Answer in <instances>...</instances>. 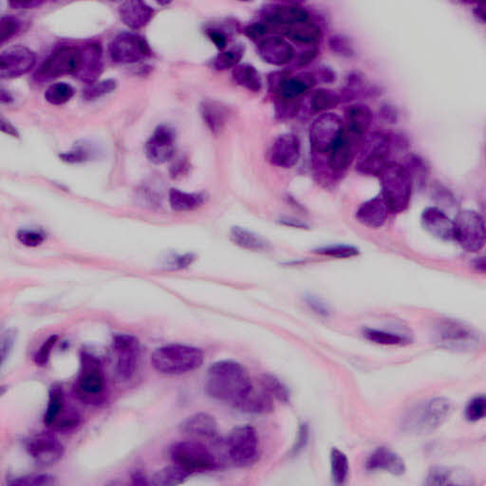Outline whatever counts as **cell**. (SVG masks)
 <instances>
[{"instance_id":"obj_1","label":"cell","mask_w":486,"mask_h":486,"mask_svg":"<svg viewBox=\"0 0 486 486\" xmlns=\"http://www.w3.org/2000/svg\"><path fill=\"white\" fill-rule=\"evenodd\" d=\"M205 390L216 401L245 412H267L273 408L270 394L262 386L257 390L248 371L236 361L212 364L208 369Z\"/></svg>"},{"instance_id":"obj_2","label":"cell","mask_w":486,"mask_h":486,"mask_svg":"<svg viewBox=\"0 0 486 486\" xmlns=\"http://www.w3.org/2000/svg\"><path fill=\"white\" fill-rule=\"evenodd\" d=\"M204 352L195 347L170 344L161 347L151 355L155 371L165 376H182L201 368Z\"/></svg>"},{"instance_id":"obj_3","label":"cell","mask_w":486,"mask_h":486,"mask_svg":"<svg viewBox=\"0 0 486 486\" xmlns=\"http://www.w3.org/2000/svg\"><path fill=\"white\" fill-rule=\"evenodd\" d=\"M382 193L388 209L393 213H401L410 205L412 194L413 180L407 168L391 162L378 175Z\"/></svg>"},{"instance_id":"obj_4","label":"cell","mask_w":486,"mask_h":486,"mask_svg":"<svg viewBox=\"0 0 486 486\" xmlns=\"http://www.w3.org/2000/svg\"><path fill=\"white\" fill-rule=\"evenodd\" d=\"M170 457L173 465L188 476L218 468V461L211 449L202 441L190 439L174 444L170 449Z\"/></svg>"},{"instance_id":"obj_5","label":"cell","mask_w":486,"mask_h":486,"mask_svg":"<svg viewBox=\"0 0 486 486\" xmlns=\"http://www.w3.org/2000/svg\"><path fill=\"white\" fill-rule=\"evenodd\" d=\"M81 365L74 385V395L85 404H100L104 397L105 376L101 361L96 355L84 352Z\"/></svg>"},{"instance_id":"obj_6","label":"cell","mask_w":486,"mask_h":486,"mask_svg":"<svg viewBox=\"0 0 486 486\" xmlns=\"http://www.w3.org/2000/svg\"><path fill=\"white\" fill-rule=\"evenodd\" d=\"M393 141L384 133L374 132L365 139L358 154L357 169L360 173L378 176L391 163Z\"/></svg>"},{"instance_id":"obj_7","label":"cell","mask_w":486,"mask_h":486,"mask_svg":"<svg viewBox=\"0 0 486 486\" xmlns=\"http://www.w3.org/2000/svg\"><path fill=\"white\" fill-rule=\"evenodd\" d=\"M82 62L81 48L64 45L54 52L36 71L35 79L38 82L50 81L65 76H76Z\"/></svg>"},{"instance_id":"obj_8","label":"cell","mask_w":486,"mask_h":486,"mask_svg":"<svg viewBox=\"0 0 486 486\" xmlns=\"http://www.w3.org/2000/svg\"><path fill=\"white\" fill-rule=\"evenodd\" d=\"M439 345L453 351H472L480 346V335L471 327L454 319H443L435 326Z\"/></svg>"},{"instance_id":"obj_9","label":"cell","mask_w":486,"mask_h":486,"mask_svg":"<svg viewBox=\"0 0 486 486\" xmlns=\"http://www.w3.org/2000/svg\"><path fill=\"white\" fill-rule=\"evenodd\" d=\"M454 222V240L463 250L477 253L485 247V219L477 211L466 209L458 214Z\"/></svg>"},{"instance_id":"obj_10","label":"cell","mask_w":486,"mask_h":486,"mask_svg":"<svg viewBox=\"0 0 486 486\" xmlns=\"http://www.w3.org/2000/svg\"><path fill=\"white\" fill-rule=\"evenodd\" d=\"M451 412L449 400L441 397L430 399L413 410L407 416L405 427L416 432H432L444 423Z\"/></svg>"},{"instance_id":"obj_11","label":"cell","mask_w":486,"mask_h":486,"mask_svg":"<svg viewBox=\"0 0 486 486\" xmlns=\"http://www.w3.org/2000/svg\"><path fill=\"white\" fill-rule=\"evenodd\" d=\"M226 451L235 465L247 466L254 463L260 451V441L254 427L249 424L235 427L227 439Z\"/></svg>"},{"instance_id":"obj_12","label":"cell","mask_w":486,"mask_h":486,"mask_svg":"<svg viewBox=\"0 0 486 486\" xmlns=\"http://www.w3.org/2000/svg\"><path fill=\"white\" fill-rule=\"evenodd\" d=\"M345 132L340 116L332 112L322 113L310 127V141L313 149L320 154L332 151Z\"/></svg>"},{"instance_id":"obj_13","label":"cell","mask_w":486,"mask_h":486,"mask_svg":"<svg viewBox=\"0 0 486 486\" xmlns=\"http://www.w3.org/2000/svg\"><path fill=\"white\" fill-rule=\"evenodd\" d=\"M26 451L38 465L51 466L62 459L65 449L54 432L35 433L26 441Z\"/></svg>"},{"instance_id":"obj_14","label":"cell","mask_w":486,"mask_h":486,"mask_svg":"<svg viewBox=\"0 0 486 486\" xmlns=\"http://www.w3.org/2000/svg\"><path fill=\"white\" fill-rule=\"evenodd\" d=\"M110 54L113 62L132 64L151 57V49L141 35L122 33L110 43Z\"/></svg>"},{"instance_id":"obj_15","label":"cell","mask_w":486,"mask_h":486,"mask_svg":"<svg viewBox=\"0 0 486 486\" xmlns=\"http://www.w3.org/2000/svg\"><path fill=\"white\" fill-rule=\"evenodd\" d=\"M113 352L116 357V371L121 379L127 381L135 376L141 355L140 342L135 336L117 335L113 337Z\"/></svg>"},{"instance_id":"obj_16","label":"cell","mask_w":486,"mask_h":486,"mask_svg":"<svg viewBox=\"0 0 486 486\" xmlns=\"http://www.w3.org/2000/svg\"><path fill=\"white\" fill-rule=\"evenodd\" d=\"M35 52L24 46H13L0 55V76L11 79L24 76L35 65Z\"/></svg>"},{"instance_id":"obj_17","label":"cell","mask_w":486,"mask_h":486,"mask_svg":"<svg viewBox=\"0 0 486 486\" xmlns=\"http://www.w3.org/2000/svg\"><path fill=\"white\" fill-rule=\"evenodd\" d=\"M176 151V132L168 125H161L146 144V156L152 163L162 165L173 158Z\"/></svg>"},{"instance_id":"obj_18","label":"cell","mask_w":486,"mask_h":486,"mask_svg":"<svg viewBox=\"0 0 486 486\" xmlns=\"http://www.w3.org/2000/svg\"><path fill=\"white\" fill-rule=\"evenodd\" d=\"M301 144L294 133H284L272 144L268 152L269 162L277 168H291L301 158Z\"/></svg>"},{"instance_id":"obj_19","label":"cell","mask_w":486,"mask_h":486,"mask_svg":"<svg viewBox=\"0 0 486 486\" xmlns=\"http://www.w3.org/2000/svg\"><path fill=\"white\" fill-rule=\"evenodd\" d=\"M180 432L190 439L202 441V443H216L218 437V424L215 419L207 413H196L186 418L180 424Z\"/></svg>"},{"instance_id":"obj_20","label":"cell","mask_w":486,"mask_h":486,"mask_svg":"<svg viewBox=\"0 0 486 486\" xmlns=\"http://www.w3.org/2000/svg\"><path fill=\"white\" fill-rule=\"evenodd\" d=\"M310 21V13L296 4H279L272 8L265 16V24L270 30L286 29L294 25Z\"/></svg>"},{"instance_id":"obj_21","label":"cell","mask_w":486,"mask_h":486,"mask_svg":"<svg viewBox=\"0 0 486 486\" xmlns=\"http://www.w3.org/2000/svg\"><path fill=\"white\" fill-rule=\"evenodd\" d=\"M258 54L265 62L273 66H284L294 57L293 46L280 36H269L258 44Z\"/></svg>"},{"instance_id":"obj_22","label":"cell","mask_w":486,"mask_h":486,"mask_svg":"<svg viewBox=\"0 0 486 486\" xmlns=\"http://www.w3.org/2000/svg\"><path fill=\"white\" fill-rule=\"evenodd\" d=\"M422 224L429 234L440 240H454V222L437 207H427L422 213Z\"/></svg>"},{"instance_id":"obj_23","label":"cell","mask_w":486,"mask_h":486,"mask_svg":"<svg viewBox=\"0 0 486 486\" xmlns=\"http://www.w3.org/2000/svg\"><path fill=\"white\" fill-rule=\"evenodd\" d=\"M390 212L384 198L380 194L360 205L357 211V219L363 226L376 229L384 226Z\"/></svg>"},{"instance_id":"obj_24","label":"cell","mask_w":486,"mask_h":486,"mask_svg":"<svg viewBox=\"0 0 486 486\" xmlns=\"http://www.w3.org/2000/svg\"><path fill=\"white\" fill-rule=\"evenodd\" d=\"M369 471H385L401 476L405 472L404 460L387 447H378L369 455L366 463Z\"/></svg>"},{"instance_id":"obj_25","label":"cell","mask_w":486,"mask_h":486,"mask_svg":"<svg viewBox=\"0 0 486 486\" xmlns=\"http://www.w3.org/2000/svg\"><path fill=\"white\" fill-rule=\"evenodd\" d=\"M154 8L144 1L130 0L119 7L121 21L130 29L139 30L146 27L154 16Z\"/></svg>"},{"instance_id":"obj_26","label":"cell","mask_w":486,"mask_h":486,"mask_svg":"<svg viewBox=\"0 0 486 486\" xmlns=\"http://www.w3.org/2000/svg\"><path fill=\"white\" fill-rule=\"evenodd\" d=\"M82 62L76 76L81 81L91 84L103 71L101 47L97 43H86L81 47Z\"/></svg>"},{"instance_id":"obj_27","label":"cell","mask_w":486,"mask_h":486,"mask_svg":"<svg viewBox=\"0 0 486 486\" xmlns=\"http://www.w3.org/2000/svg\"><path fill=\"white\" fill-rule=\"evenodd\" d=\"M360 138L344 132L342 137L330 151L329 165L333 171L346 170L354 161L355 146Z\"/></svg>"},{"instance_id":"obj_28","label":"cell","mask_w":486,"mask_h":486,"mask_svg":"<svg viewBox=\"0 0 486 486\" xmlns=\"http://www.w3.org/2000/svg\"><path fill=\"white\" fill-rule=\"evenodd\" d=\"M372 121V113L368 105L355 103L346 110V126L349 134L361 138L369 129Z\"/></svg>"},{"instance_id":"obj_29","label":"cell","mask_w":486,"mask_h":486,"mask_svg":"<svg viewBox=\"0 0 486 486\" xmlns=\"http://www.w3.org/2000/svg\"><path fill=\"white\" fill-rule=\"evenodd\" d=\"M199 111L202 120L214 134L224 129L228 117V110L221 103L207 100L202 103Z\"/></svg>"},{"instance_id":"obj_30","label":"cell","mask_w":486,"mask_h":486,"mask_svg":"<svg viewBox=\"0 0 486 486\" xmlns=\"http://www.w3.org/2000/svg\"><path fill=\"white\" fill-rule=\"evenodd\" d=\"M283 33L289 40L303 45H315L322 37L320 27L311 21L294 25Z\"/></svg>"},{"instance_id":"obj_31","label":"cell","mask_w":486,"mask_h":486,"mask_svg":"<svg viewBox=\"0 0 486 486\" xmlns=\"http://www.w3.org/2000/svg\"><path fill=\"white\" fill-rule=\"evenodd\" d=\"M234 81L241 88L253 93H260L262 88V79L254 66L240 63L232 71Z\"/></svg>"},{"instance_id":"obj_32","label":"cell","mask_w":486,"mask_h":486,"mask_svg":"<svg viewBox=\"0 0 486 486\" xmlns=\"http://www.w3.org/2000/svg\"><path fill=\"white\" fill-rule=\"evenodd\" d=\"M470 477L463 471L446 468H434L427 475V485H470Z\"/></svg>"},{"instance_id":"obj_33","label":"cell","mask_w":486,"mask_h":486,"mask_svg":"<svg viewBox=\"0 0 486 486\" xmlns=\"http://www.w3.org/2000/svg\"><path fill=\"white\" fill-rule=\"evenodd\" d=\"M204 197L202 194L183 192L179 190H171L169 192V204L172 209L178 212H186L196 209L204 204Z\"/></svg>"},{"instance_id":"obj_34","label":"cell","mask_w":486,"mask_h":486,"mask_svg":"<svg viewBox=\"0 0 486 486\" xmlns=\"http://www.w3.org/2000/svg\"><path fill=\"white\" fill-rule=\"evenodd\" d=\"M231 238L235 244L250 251H262L268 247V243L265 238L241 227L236 226L232 228Z\"/></svg>"},{"instance_id":"obj_35","label":"cell","mask_w":486,"mask_h":486,"mask_svg":"<svg viewBox=\"0 0 486 486\" xmlns=\"http://www.w3.org/2000/svg\"><path fill=\"white\" fill-rule=\"evenodd\" d=\"M65 408L62 388L58 385L52 386L49 391L48 407L43 418L44 424L49 429Z\"/></svg>"},{"instance_id":"obj_36","label":"cell","mask_w":486,"mask_h":486,"mask_svg":"<svg viewBox=\"0 0 486 486\" xmlns=\"http://www.w3.org/2000/svg\"><path fill=\"white\" fill-rule=\"evenodd\" d=\"M244 54V47L241 44L233 46L229 50L219 52L213 60V66L218 71L234 69L240 64Z\"/></svg>"},{"instance_id":"obj_37","label":"cell","mask_w":486,"mask_h":486,"mask_svg":"<svg viewBox=\"0 0 486 486\" xmlns=\"http://www.w3.org/2000/svg\"><path fill=\"white\" fill-rule=\"evenodd\" d=\"M330 470L333 482L336 485L345 483L349 476V460L346 454L340 449H332L330 452Z\"/></svg>"},{"instance_id":"obj_38","label":"cell","mask_w":486,"mask_h":486,"mask_svg":"<svg viewBox=\"0 0 486 486\" xmlns=\"http://www.w3.org/2000/svg\"><path fill=\"white\" fill-rule=\"evenodd\" d=\"M341 102V96L332 90L316 91L312 97V108L316 112H324L337 107Z\"/></svg>"},{"instance_id":"obj_39","label":"cell","mask_w":486,"mask_h":486,"mask_svg":"<svg viewBox=\"0 0 486 486\" xmlns=\"http://www.w3.org/2000/svg\"><path fill=\"white\" fill-rule=\"evenodd\" d=\"M59 485L57 478L51 474H28L13 478L7 485L9 486H57Z\"/></svg>"},{"instance_id":"obj_40","label":"cell","mask_w":486,"mask_h":486,"mask_svg":"<svg viewBox=\"0 0 486 486\" xmlns=\"http://www.w3.org/2000/svg\"><path fill=\"white\" fill-rule=\"evenodd\" d=\"M80 424H81V416L79 413L74 410H71V408L68 410L66 407L49 429L54 432L69 433L76 429Z\"/></svg>"},{"instance_id":"obj_41","label":"cell","mask_w":486,"mask_h":486,"mask_svg":"<svg viewBox=\"0 0 486 486\" xmlns=\"http://www.w3.org/2000/svg\"><path fill=\"white\" fill-rule=\"evenodd\" d=\"M187 477L188 475L185 473L182 469L173 465L163 468L155 474L154 477L152 478L151 483L154 485L160 486L177 485L185 482Z\"/></svg>"},{"instance_id":"obj_42","label":"cell","mask_w":486,"mask_h":486,"mask_svg":"<svg viewBox=\"0 0 486 486\" xmlns=\"http://www.w3.org/2000/svg\"><path fill=\"white\" fill-rule=\"evenodd\" d=\"M74 90L66 83H57L48 88L45 93V99L50 104L61 105L66 104L74 96Z\"/></svg>"},{"instance_id":"obj_43","label":"cell","mask_w":486,"mask_h":486,"mask_svg":"<svg viewBox=\"0 0 486 486\" xmlns=\"http://www.w3.org/2000/svg\"><path fill=\"white\" fill-rule=\"evenodd\" d=\"M364 336L371 342L381 344V345H403L407 341L397 333L376 329H366L364 330Z\"/></svg>"},{"instance_id":"obj_44","label":"cell","mask_w":486,"mask_h":486,"mask_svg":"<svg viewBox=\"0 0 486 486\" xmlns=\"http://www.w3.org/2000/svg\"><path fill=\"white\" fill-rule=\"evenodd\" d=\"M116 87H117V82L113 79L91 83L83 91V97H84L86 101H93V100L101 98V97L112 93Z\"/></svg>"},{"instance_id":"obj_45","label":"cell","mask_w":486,"mask_h":486,"mask_svg":"<svg viewBox=\"0 0 486 486\" xmlns=\"http://www.w3.org/2000/svg\"><path fill=\"white\" fill-rule=\"evenodd\" d=\"M369 93L368 83L363 74L354 71L347 76L345 93L348 97L359 96L360 94Z\"/></svg>"},{"instance_id":"obj_46","label":"cell","mask_w":486,"mask_h":486,"mask_svg":"<svg viewBox=\"0 0 486 486\" xmlns=\"http://www.w3.org/2000/svg\"><path fill=\"white\" fill-rule=\"evenodd\" d=\"M22 29V21L13 16H4L0 19V44L9 41Z\"/></svg>"},{"instance_id":"obj_47","label":"cell","mask_w":486,"mask_h":486,"mask_svg":"<svg viewBox=\"0 0 486 486\" xmlns=\"http://www.w3.org/2000/svg\"><path fill=\"white\" fill-rule=\"evenodd\" d=\"M261 386L271 397H276L279 401L287 402L289 400V391L282 382L272 376H265L261 379Z\"/></svg>"},{"instance_id":"obj_48","label":"cell","mask_w":486,"mask_h":486,"mask_svg":"<svg viewBox=\"0 0 486 486\" xmlns=\"http://www.w3.org/2000/svg\"><path fill=\"white\" fill-rule=\"evenodd\" d=\"M315 253L326 257L349 258L359 254V250L351 245H330L316 249Z\"/></svg>"},{"instance_id":"obj_49","label":"cell","mask_w":486,"mask_h":486,"mask_svg":"<svg viewBox=\"0 0 486 486\" xmlns=\"http://www.w3.org/2000/svg\"><path fill=\"white\" fill-rule=\"evenodd\" d=\"M486 401L485 395L474 397L465 407V418L469 422H478L485 417Z\"/></svg>"},{"instance_id":"obj_50","label":"cell","mask_w":486,"mask_h":486,"mask_svg":"<svg viewBox=\"0 0 486 486\" xmlns=\"http://www.w3.org/2000/svg\"><path fill=\"white\" fill-rule=\"evenodd\" d=\"M330 50L335 54H340L341 57H352L354 54V46L351 40L345 35H336L332 36L329 41Z\"/></svg>"},{"instance_id":"obj_51","label":"cell","mask_w":486,"mask_h":486,"mask_svg":"<svg viewBox=\"0 0 486 486\" xmlns=\"http://www.w3.org/2000/svg\"><path fill=\"white\" fill-rule=\"evenodd\" d=\"M277 99L276 110L280 119H290L297 115L301 108L299 99Z\"/></svg>"},{"instance_id":"obj_52","label":"cell","mask_w":486,"mask_h":486,"mask_svg":"<svg viewBox=\"0 0 486 486\" xmlns=\"http://www.w3.org/2000/svg\"><path fill=\"white\" fill-rule=\"evenodd\" d=\"M57 341V336L52 335L45 343L41 346V348L36 352L33 361H35L36 366H44L48 363L52 348H54L55 343Z\"/></svg>"},{"instance_id":"obj_53","label":"cell","mask_w":486,"mask_h":486,"mask_svg":"<svg viewBox=\"0 0 486 486\" xmlns=\"http://www.w3.org/2000/svg\"><path fill=\"white\" fill-rule=\"evenodd\" d=\"M16 332L13 330H5L1 336V363L4 365L13 351L16 342Z\"/></svg>"},{"instance_id":"obj_54","label":"cell","mask_w":486,"mask_h":486,"mask_svg":"<svg viewBox=\"0 0 486 486\" xmlns=\"http://www.w3.org/2000/svg\"><path fill=\"white\" fill-rule=\"evenodd\" d=\"M18 238L22 244L29 247L40 245L44 241V235L33 230H21L18 232Z\"/></svg>"},{"instance_id":"obj_55","label":"cell","mask_w":486,"mask_h":486,"mask_svg":"<svg viewBox=\"0 0 486 486\" xmlns=\"http://www.w3.org/2000/svg\"><path fill=\"white\" fill-rule=\"evenodd\" d=\"M268 27L265 23L253 24L246 29V35L250 40L260 41L268 33Z\"/></svg>"},{"instance_id":"obj_56","label":"cell","mask_w":486,"mask_h":486,"mask_svg":"<svg viewBox=\"0 0 486 486\" xmlns=\"http://www.w3.org/2000/svg\"><path fill=\"white\" fill-rule=\"evenodd\" d=\"M208 37L212 41L216 48L222 52L226 50L227 46V37L224 33L219 32V30H208Z\"/></svg>"},{"instance_id":"obj_57","label":"cell","mask_w":486,"mask_h":486,"mask_svg":"<svg viewBox=\"0 0 486 486\" xmlns=\"http://www.w3.org/2000/svg\"><path fill=\"white\" fill-rule=\"evenodd\" d=\"M45 4L40 0H29V1H11L10 6L13 9H33V8L40 7L41 5Z\"/></svg>"},{"instance_id":"obj_58","label":"cell","mask_w":486,"mask_h":486,"mask_svg":"<svg viewBox=\"0 0 486 486\" xmlns=\"http://www.w3.org/2000/svg\"><path fill=\"white\" fill-rule=\"evenodd\" d=\"M316 55H318V50L316 49L303 52V54H302L299 59V66H303L308 65V64L312 62V61L315 59Z\"/></svg>"},{"instance_id":"obj_59","label":"cell","mask_w":486,"mask_h":486,"mask_svg":"<svg viewBox=\"0 0 486 486\" xmlns=\"http://www.w3.org/2000/svg\"><path fill=\"white\" fill-rule=\"evenodd\" d=\"M381 115L387 121L395 122L397 120L396 110L388 105L383 108Z\"/></svg>"},{"instance_id":"obj_60","label":"cell","mask_w":486,"mask_h":486,"mask_svg":"<svg viewBox=\"0 0 486 486\" xmlns=\"http://www.w3.org/2000/svg\"><path fill=\"white\" fill-rule=\"evenodd\" d=\"M132 480L133 485H149V483H151L147 480L146 477L140 471H136L135 473L132 475Z\"/></svg>"},{"instance_id":"obj_61","label":"cell","mask_w":486,"mask_h":486,"mask_svg":"<svg viewBox=\"0 0 486 486\" xmlns=\"http://www.w3.org/2000/svg\"><path fill=\"white\" fill-rule=\"evenodd\" d=\"M474 16H476L478 21L482 22L485 24L486 13H485V5L478 4L476 7L473 9Z\"/></svg>"},{"instance_id":"obj_62","label":"cell","mask_w":486,"mask_h":486,"mask_svg":"<svg viewBox=\"0 0 486 486\" xmlns=\"http://www.w3.org/2000/svg\"><path fill=\"white\" fill-rule=\"evenodd\" d=\"M1 129L2 132H6L8 134L18 136V132H16L15 127L9 122L5 121L4 118H1Z\"/></svg>"},{"instance_id":"obj_63","label":"cell","mask_w":486,"mask_h":486,"mask_svg":"<svg viewBox=\"0 0 486 486\" xmlns=\"http://www.w3.org/2000/svg\"><path fill=\"white\" fill-rule=\"evenodd\" d=\"M475 267L478 269V270L482 272V273H485V258H480V260H477L475 261L474 263Z\"/></svg>"},{"instance_id":"obj_64","label":"cell","mask_w":486,"mask_h":486,"mask_svg":"<svg viewBox=\"0 0 486 486\" xmlns=\"http://www.w3.org/2000/svg\"><path fill=\"white\" fill-rule=\"evenodd\" d=\"M0 100H1L2 103H10L13 99L9 93H6V91L4 90H1V93H0Z\"/></svg>"}]
</instances>
